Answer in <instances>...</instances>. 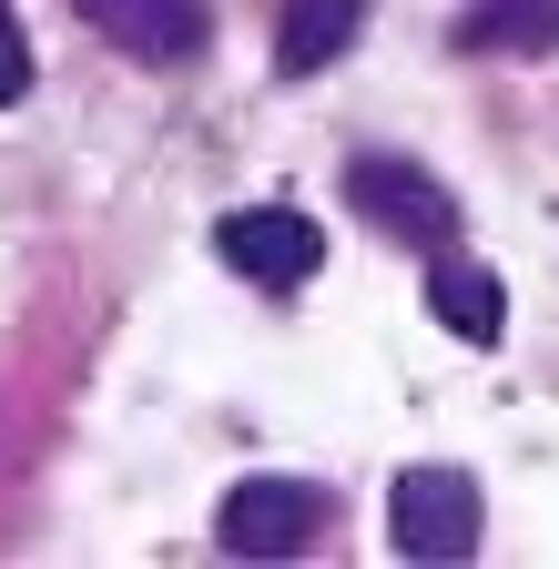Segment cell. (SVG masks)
Wrapping results in <instances>:
<instances>
[{"label": "cell", "instance_id": "9c48e42d", "mask_svg": "<svg viewBox=\"0 0 559 569\" xmlns=\"http://www.w3.org/2000/svg\"><path fill=\"white\" fill-rule=\"evenodd\" d=\"M21 82H31V51H21V21L0 11V102H21Z\"/></svg>", "mask_w": 559, "mask_h": 569}, {"label": "cell", "instance_id": "52a82bcc", "mask_svg": "<svg viewBox=\"0 0 559 569\" xmlns=\"http://www.w3.org/2000/svg\"><path fill=\"white\" fill-rule=\"evenodd\" d=\"M428 296H438V316L468 336V346H488L509 326V296H499V274L488 264H468V254H428Z\"/></svg>", "mask_w": 559, "mask_h": 569}, {"label": "cell", "instance_id": "7a4b0ae2", "mask_svg": "<svg viewBox=\"0 0 559 569\" xmlns=\"http://www.w3.org/2000/svg\"><path fill=\"white\" fill-rule=\"evenodd\" d=\"M346 203H357L367 224H387L397 244H448L458 234V203L428 183V163H397V153L346 163Z\"/></svg>", "mask_w": 559, "mask_h": 569}, {"label": "cell", "instance_id": "3957f363", "mask_svg": "<svg viewBox=\"0 0 559 569\" xmlns=\"http://www.w3.org/2000/svg\"><path fill=\"white\" fill-rule=\"evenodd\" d=\"M387 529L407 559H468L478 549V488L458 468H407L387 498Z\"/></svg>", "mask_w": 559, "mask_h": 569}, {"label": "cell", "instance_id": "ba28073f", "mask_svg": "<svg viewBox=\"0 0 559 569\" xmlns=\"http://www.w3.org/2000/svg\"><path fill=\"white\" fill-rule=\"evenodd\" d=\"M458 41L468 51H559V0H478Z\"/></svg>", "mask_w": 559, "mask_h": 569}, {"label": "cell", "instance_id": "277c9868", "mask_svg": "<svg viewBox=\"0 0 559 569\" xmlns=\"http://www.w3.org/2000/svg\"><path fill=\"white\" fill-rule=\"evenodd\" d=\"M214 244H224V264L254 274V284H306V274L326 264V234L306 224L296 203H244V213H224Z\"/></svg>", "mask_w": 559, "mask_h": 569}, {"label": "cell", "instance_id": "5b68a950", "mask_svg": "<svg viewBox=\"0 0 559 569\" xmlns=\"http://www.w3.org/2000/svg\"><path fill=\"white\" fill-rule=\"evenodd\" d=\"M82 21L132 61H193L203 51V0H82Z\"/></svg>", "mask_w": 559, "mask_h": 569}, {"label": "cell", "instance_id": "8992f818", "mask_svg": "<svg viewBox=\"0 0 559 569\" xmlns=\"http://www.w3.org/2000/svg\"><path fill=\"white\" fill-rule=\"evenodd\" d=\"M357 31H367V0H286V11H274V71L306 82V71L346 61Z\"/></svg>", "mask_w": 559, "mask_h": 569}, {"label": "cell", "instance_id": "6da1fadb", "mask_svg": "<svg viewBox=\"0 0 559 569\" xmlns=\"http://www.w3.org/2000/svg\"><path fill=\"white\" fill-rule=\"evenodd\" d=\"M316 529H326V488H306V478H244L214 509V539L234 559H296Z\"/></svg>", "mask_w": 559, "mask_h": 569}]
</instances>
